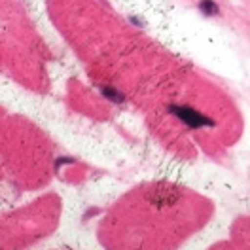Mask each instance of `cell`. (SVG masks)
Returning <instances> with one entry per match:
<instances>
[{
  "mask_svg": "<svg viewBox=\"0 0 250 250\" xmlns=\"http://www.w3.org/2000/svg\"><path fill=\"white\" fill-rule=\"evenodd\" d=\"M178 199V189L171 184H159L150 191V201L156 207H167Z\"/></svg>",
  "mask_w": 250,
  "mask_h": 250,
  "instance_id": "2",
  "label": "cell"
},
{
  "mask_svg": "<svg viewBox=\"0 0 250 250\" xmlns=\"http://www.w3.org/2000/svg\"><path fill=\"white\" fill-rule=\"evenodd\" d=\"M178 118V120H182L186 125H189L191 129H199V127H212L214 122L210 120V118H207L203 114H199L197 110L189 108V106H171L169 108Z\"/></svg>",
  "mask_w": 250,
  "mask_h": 250,
  "instance_id": "1",
  "label": "cell"
},
{
  "mask_svg": "<svg viewBox=\"0 0 250 250\" xmlns=\"http://www.w3.org/2000/svg\"><path fill=\"white\" fill-rule=\"evenodd\" d=\"M101 91H103V95H104L106 99H110V101H116V103H122V101H124V97L118 93L116 89H112V87H103Z\"/></svg>",
  "mask_w": 250,
  "mask_h": 250,
  "instance_id": "4",
  "label": "cell"
},
{
  "mask_svg": "<svg viewBox=\"0 0 250 250\" xmlns=\"http://www.w3.org/2000/svg\"><path fill=\"white\" fill-rule=\"evenodd\" d=\"M199 8H201V12H203L205 16H216V14L220 12L218 6H216V2H212V0H201Z\"/></svg>",
  "mask_w": 250,
  "mask_h": 250,
  "instance_id": "3",
  "label": "cell"
}]
</instances>
